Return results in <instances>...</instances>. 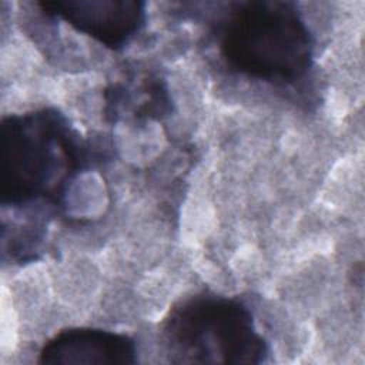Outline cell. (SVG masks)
Masks as SVG:
<instances>
[{
    "label": "cell",
    "instance_id": "1",
    "mask_svg": "<svg viewBox=\"0 0 365 365\" xmlns=\"http://www.w3.org/2000/svg\"><path fill=\"white\" fill-rule=\"evenodd\" d=\"M88 150L56 108L10 114L0 123V194L3 208L63 207Z\"/></svg>",
    "mask_w": 365,
    "mask_h": 365
},
{
    "label": "cell",
    "instance_id": "2",
    "mask_svg": "<svg viewBox=\"0 0 365 365\" xmlns=\"http://www.w3.org/2000/svg\"><path fill=\"white\" fill-rule=\"evenodd\" d=\"M214 38L231 71L271 84L292 86L314 64V37L294 1L230 3L215 20Z\"/></svg>",
    "mask_w": 365,
    "mask_h": 365
},
{
    "label": "cell",
    "instance_id": "3",
    "mask_svg": "<svg viewBox=\"0 0 365 365\" xmlns=\"http://www.w3.org/2000/svg\"><path fill=\"white\" fill-rule=\"evenodd\" d=\"M163 331L173 362L261 364L269 352L248 305L215 294L174 305Z\"/></svg>",
    "mask_w": 365,
    "mask_h": 365
},
{
    "label": "cell",
    "instance_id": "4",
    "mask_svg": "<svg viewBox=\"0 0 365 365\" xmlns=\"http://www.w3.org/2000/svg\"><path fill=\"white\" fill-rule=\"evenodd\" d=\"M36 6L47 19L63 20L107 48H124L145 26L147 4L138 0H57Z\"/></svg>",
    "mask_w": 365,
    "mask_h": 365
},
{
    "label": "cell",
    "instance_id": "5",
    "mask_svg": "<svg viewBox=\"0 0 365 365\" xmlns=\"http://www.w3.org/2000/svg\"><path fill=\"white\" fill-rule=\"evenodd\" d=\"M137 361L135 341L121 332L100 328H68L51 336L40 349L38 364L128 365Z\"/></svg>",
    "mask_w": 365,
    "mask_h": 365
}]
</instances>
